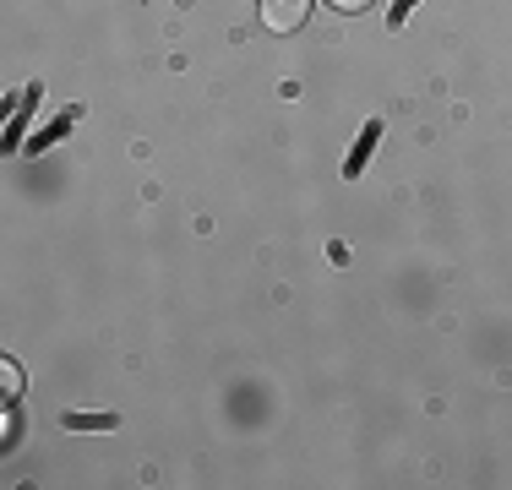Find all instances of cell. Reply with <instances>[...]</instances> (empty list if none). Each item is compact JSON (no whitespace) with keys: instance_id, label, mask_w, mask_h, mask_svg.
Segmentation results:
<instances>
[{"instance_id":"cell-1","label":"cell","mask_w":512,"mask_h":490,"mask_svg":"<svg viewBox=\"0 0 512 490\" xmlns=\"http://www.w3.org/2000/svg\"><path fill=\"white\" fill-rule=\"evenodd\" d=\"M306 6H311V0H262L256 11H262V28L267 33H295L300 22H306Z\"/></svg>"},{"instance_id":"cell-4","label":"cell","mask_w":512,"mask_h":490,"mask_svg":"<svg viewBox=\"0 0 512 490\" xmlns=\"http://www.w3.org/2000/svg\"><path fill=\"white\" fill-rule=\"evenodd\" d=\"M71 431H109L115 425V414H66Z\"/></svg>"},{"instance_id":"cell-5","label":"cell","mask_w":512,"mask_h":490,"mask_svg":"<svg viewBox=\"0 0 512 490\" xmlns=\"http://www.w3.org/2000/svg\"><path fill=\"white\" fill-rule=\"evenodd\" d=\"M0 376H6V403H17V392H22V371H17V365H0Z\"/></svg>"},{"instance_id":"cell-6","label":"cell","mask_w":512,"mask_h":490,"mask_svg":"<svg viewBox=\"0 0 512 490\" xmlns=\"http://www.w3.org/2000/svg\"><path fill=\"white\" fill-rule=\"evenodd\" d=\"M414 6H420V0H393V11H387V22H393V28H398V22H404Z\"/></svg>"},{"instance_id":"cell-3","label":"cell","mask_w":512,"mask_h":490,"mask_svg":"<svg viewBox=\"0 0 512 490\" xmlns=\"http://www.w3.org/2000/svg\"><path fill=\"white\" fill-rule=\"evenodd\" d=\"M77 115H82V109H66V115H60V120H55V126H50V131H44V137H33V153H44V147H50V142H60V137H66V131H71V126H77Z\"/></svg>"},{"instance_id":"cell-2","label":"cell","mask_w":512,"mask_h":490,"mask_svg":"<svg viewBox=\"0 0 512 490\" xmlns=\"http://www.w3.org/2000/svg\"><path fill=\"white\" fill-rule=\"evenodd\" d=\"M376 142H382V120H365L360 142L349 147V164H344V175H349V180H355V175H365V158L376 153Z\"/></svg>"},{"instance_id":"cell-7","label":"cell","mask_w":512,"mask_h":490,"mask_svg":"<svg viewBox=\"0 0 512 490\" xmlns=\"http://www.w3.org/2000/svg\"><path fill=\"white\" fill-rule=\"evenodd\" d=\"M333 6H338V11H365L371 0H333Z\"/></svg>"}]
</instances>
